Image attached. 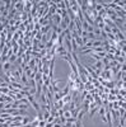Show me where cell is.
<instances>
[{
	"label": "cell",
	"instance_id": "obj_1",
	"mask_svg": "<svg viewBox=\"0 0 126 127\" xmlns=\"http://www.w3.org/2000/svg\"><path fill=\"white\" fill-rule=\"evenodd\" d=\"M68 55V51H66V48L65 46H57L56 48V52H55V56H66Z\"/></svg>",
	"mask_w": 126,
	"mask_h": 127
},
{
	"label": "cell",
	"instance_id": "obj_2",
	"mask_svg": "<svg viewBox=\"0 0 126 127\" xmlns=\"http://www.w3.org/2000/svg\"><path fill=\"white\" fill-rule=\"evenodd\" d=\"M14 9H15L18 13H23V12H24V0L17 1L15 5H14Z\"/></svg>",
	"mask_w": 126,
	"mask_h": 127
},
{
	"label": "cell",
	"instance_id": "obj_3",
	"mask_svg": "<svg viewBox=\"0 0 126 127\" xmlns=\"http://www.w3.org/2000/svg\"><path fill=\"white\" fill-rule=\"evenodd\" d=\"M32 9V0H24V13H29Z\"/></svg>",
	"mask_w": 126,
	"mask_h": 127
},
{
	"label": "cell",
	"instance_id": "obj_4",
	"mask_svg": "<svg viewBox=\"0 0 126 127\" xmlns=\"http://www.w3.org/2000/svg\"><path fill=\"white\" fill-rule=\"evenodd\" d=\"M1 68H3V73H6V71H10V68H12V64L9 61H6L4 64H1Z\"/></svg>",
	"mask_w": 126,
	"mask_h": 127
},
{
	"label": "cell",
	"instance_id": "obj_5",
	"mask_svg": "<svg viewBox=\"0 0 126 127\" xmlns=\"http://www.w3.org/2000/svg\"><path fill=\"white\" fill-rule=\"evenodd\" d=\"M31 121H32L31 117H27V116H24V117L22 118L20 123H22V126H24V125H28V123H31Z\"/></svg>",
	"mask_w": 126,
	"mask_h": 127
},
{
	"label": "cell",
	"instance_id": "obj_6",
	"mask_svg": "<svg viewBox=\"0 0 126 127\" xmlns=\"http://www.w3.org/2000/svg\"><path fill=\"white\" fill-rule=\"evenodd\" d=\"M92 46L93 47H101V46H103V41L102 39H96V41H93V43H92Z\"/></svg>",
	"mask_w": 126,
	"mask_h": 127
},
{
	"label": "cell",
	"instance_id": "obj_7",
	"mask_svg": "<svg viewBox=\"0 0 126 127\" xmlns=\"http://www.w3.org/2000/svg\"><path fill=\"white\" fill-rule=\"evenodd\" d=\"M116 37H117V39L118 41H122V42H125V33L124 32H118L117 34H116Z\"/></svg>",
	"mask_w": 126,
	"mask_h": 127
},
{
	"label": "cell",
	"instance_id": "obj_8",
	"mask_svg": "<svg viewBox=\"0 0 126 127\" xmlns=\"http://www.w3.org/2000/svg\"><path fill=\"white\" fill-rule=\"evenodd\" d=\"M61 100H62V103H64V104H66V103H70V100H71V95H70V94H68V95L62 97V98H61Z\"/></svg>",
	"mask_w": 126,
	"mask_h": 127
},
{
	"label": "cell",
	"instance_id": "obj_9",
	"mask_svg": "<svg viewBox=\"0 0 126 127\" xmlns=\"http://www.w3.org/2000/svg\"><path fill=\"white\" fill-rule=\"evenodd\" d=\"M0 93H1L3 95H8L10 93V90H9L8 87H4V88H0Z\"/></svg>",
	"mask_w": 126,
	"mask_h": 127
},
{
	"label": "cell",
	"instance_id": "obj_10",
	"mask_svg": "<svg viewBox=\"0 0 126 127\" xmlns=\"http://www.w3.org/2000/svg\"><path fill=\"white\" fill-rule=\"evenodd\" d=\"M27 20H28V14L23 12L20 14V22H22V23H24V22H27Z\"/></svg>",
	"mask_w": 126,
	"mask_h": 127
},
{
	"label": "cell",
	"instance_id": "obj_11",
	"mask_svg": "<svg viewBox=\"0 0 126 127\" xmlns=\"http://www.w3.org/2000/svg\"><path fill=\"white\" fill-rule=\"evenodd\" d=\"M115 60L118 62V64H125V57H122V56H115Z\"/></svg>",
	"mask_w": 126,
	"mask_h": 127
},
{
	"label": "cell",
	"instance_id": "obj_12",
	"mask_svg": "<svg viewBox=\"0 0 126 127\" xmlns=\"http://www.w3.org/2000/svg\"><path fill=\"white\" fill-rule=\"evenodd\" d=\"M98 17H101L102 19H105V18L107 17V13H106V9H102L101 12H98Z\"/></svg>",
	"mask_w": 126,
	"mask_h": 127
},
{
	"label": "cell",
	"instance_id": "obj_13",
	"mask_svg": "<svg viewBox=\"0 0 126 127\" xmlns=\"http://www.w3.org/2000/svg\"><path fill=\"white\" fill-rule=\"evenodd\" d=\"M15 61H17V55H12V56L9 57V62L13 64V62H15Z\"/></svg>",
	"mask_w": 126,
	"mask_h": 127
},
{
	"label": "cell",
	"instance_id": "obj_14",
	"mask_svg": "<svg viewBox=\"0 0 126 127\" xmlns=\"http://www.w3.org/2000/svg\"><path fill=\"white\" fill-rule=\"evenodd\" d=\"M75 121H76V118H74V117L66 118V123H75Z\"/></svg>",
	"mask_w": 126,
	"mask_h": 127
},
{
	"label": "cell",
	"instance_id": "obj_15",
	"mask_svg": "<svg viewBox=\"0 0 126 127\" xmlns=\"http://www.w3.org/2000/svg\"><path fill=\"white\" fill-rule=\"evenodd\" d=\"M106 59H108L110 61H111V60H115V56L112 54H106Z\"/></svg>",
	"mask_w": 126,
	"mask_h": 127
},
{
	"label": "cell",
	"instance_id": "obj_16",
	"mask_svg": "<svg viewBox=\"0 0 126 127\" xmlns=\"http://www.w3.org/2000/svg\"><path fill=\"white\" fill-rule=\"evenodd\" d=\"M45 126H46V121H40L38 127H45Z\"/></svg>",
	"mask_w": 126,
	"mask_h": 127
},
{
	"label": "cell",
	"instance_id": "obj_17",
	"mask_svg": "<svg viewBox=\"0 0 126 127\" xmlns=\"http://www.w3.org/2000/svg\"><path fill=\"white\" fill-rule=\"evenodd\" d=\"M0 80H3V79H1V76H0Z\"/></svg>",
	"mask_w": 126,
	"mask_h": 127
},
{
	"label": "cell",
	"instance_id": "obj_18",
	"mask_svg": "<svg viewBox=\"0 0 126 127\" xmlns=\"http://www.w3.org/2000/svg\"><path fill=\"white\" fill-rule=\"evenodd\" d=\"M18 127H23V126H18Z\"/></svg>",
	"mask_w": 126,
	"mask_h": 127
}]
</instances>
